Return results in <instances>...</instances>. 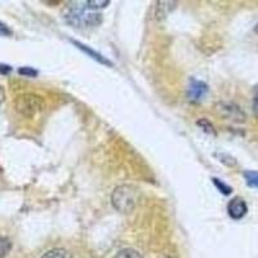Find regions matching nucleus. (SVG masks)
I'll return each instance as SVG.
<instances>
[{
  "instance_id": "18",
  "label": "nucleus",
  "mask_w": 258,
  "mask_h": 258,
  "mask_svg": "<svg viewBox=\"0 0 258 258\" xmlns=\"http://www.w3.org/2000/svg\"><path fill=\"white\" fill-rule=\"evenodd\" d=\"M9 71H12V68L8 64H0V74H7Z\"/></svg>"
},
{
  "instance_id": "5",
  "label": "nucleus",
  "mask_w": 258,
  "mask_h": 258,
  "mask_svg": "<svg viewBox=\"0 0 258 258\" xmlns=\"http://www.w3.org/2000/svg\"><path fill=\"white\" fill-rule=\"evenodd\" d=\"M227 212L229 216L232 220H241L248 212V206H246L245 200L240 197H236L230 200L229 206H227Z\"/></svg>"
},
{
  "instance_id": "3",
  "label": "nucleus",
  "mask_w": 258,
  "mask_h": 258,
  "mask_svg": "<svg viewBox=\"0 0 258 258\" xmlns=\"http://www.w3.org/2000/svg\"><path fill=\"white\" fill-rule=\"evenodd\" d=\"M15 109L20 115L25 117L36 116L39 112L43 111L44 109V101L40 96L34 93H22L18 94L15 98Z\"/></svg>"
},
{
  "instance_id": "21",
  "label": "nucleus",
  "mask_w": 258,
  "mask_h": 258,
  "mask_svg": "<svg viewBox=\"0 0 258 258\" xmlns=\"http://www.w3.org/2000/svg\"><path fill=\"white\" fill-rule=\"evenodd\" d=\"M254 32H255V34H257V35H258V24L255 25V27H254Z\"/></svg>"
},
{
  "instance_id": "4",
  "label": "nucleus",
  "mask_w": 258,
  "mask_h": 258,
  "mask_svg": "<svg viewBox=\"0 0 258 258\" xmlns=\"http://www.w3.org/2000/svg\"><path fill=\"white\" fill-rule=\"evenodd\" d=\"M216 112L226 120H231L235 123H244L245 114L238 105L231 102H220L216 105Z\"/></svg>"
},
{
  "instance_id": "2",
  "label": "nucleus",
  "mask_w": 258,
  "mask_h": 258,
  "mask_svg": "<svg viewBox=\"0 0 258 258\" xmlns=\"http://www.w3.org/2000/svg\"><path fill=\"white\" fill-rule=\"evenodd\" d=\"M138 202V190L132 185L117 186L111 195L114 208L120 213H129L136 208Z\"/></svg>"
},
{
  "instance_id": "8",
  "label": "nucleus",
  "mask_w": 258,
  "mask_h": 258,
  "mask_svg": "<svg viewBox=\"0 0 258 258\" xmlns=\"http://www.w3.org/2000/svg\"><path fill=\"white\" fill-rule=\"evenodd\" d=\"M176 2H159L158 7H156V18L158 20H163L169 15L172 9L176 7Z\"/></svg>"
},
{
  "instance_id": "13",
  "label": "nucleus",
  "mask_w": 258,
  "mask_h": 258,
  "mask_svg": "<svg viewBox=\"0 0 258 258\" xmlns=\"http://www.w3.org/2000/svg\"><path fill=\"white\" fill-rule=\"evenodd\" d=\"M115 258H144L140 253L136 249H132V248H126V249L120 250L117 253Z\"/></svg>"
},
{
  "instance_id": "10",
  "label": "nucleus",
  "mask_w": 258,
  "mask_h": 258,
  "mask_svg": "<svg viewBox=\"0 0 258 258\" xmlns=\"http://www.w3.org/2000/svg\"><path fill=\"white\" fill-rule=\"evenodd\" d=\"M244 178L246 181V185L258 188V170H246L244 172Z\"/></svg>"
},
{
  "instance_id": "14",
  "label": "nucleus",
  "mask_w": 258,
  "mask_h": 258,
  "mask_svg": "<svg viewBox=\"0 0 258 258\" xmlns=\"http://www.w3.org/2000/svg\"><path fill=\"white\" fill-rule=\"evenodd\" d=\"M87 6L89 7L93 11H97V9H101V8H105L110 4L109 0H88V2H85Z\"/></svg>"
},
{
  "instance_id": "16",
  "label": "nucleus",
  "mask_w": 258,
  "mask_h": 258,
  "mask_svg": "<svg viewBox=\"0 0 258 258\" xmlns=\"http://www.w3.org/2000/svg\"><path fill=\"white\" fill-rule=\"evenodd\" d=\"M18 74H20V75H24V77L35 78L36 75H38V71L34 70L32 68H20L18 69Z\"/></svg>"
},
{
  "instance_id": "15",
  "label": "nucleus",
  "mask_w": 258,
  "mask_h": 258,
  "mask_svg": "<svg viewBox=\"0 0 258 258\" xmlns=\"http://www.w3.org/2000/svg\"><path fill=\"white\" fill-rule=\"evenodd\" d=\"M213 183L216 185V187H217L218 190L223 194V195H230V194L232 192V188L230 187L229 185H226L225 182H222L221 179L213 178Z\"/></svg>"
},
{
  "instance_id": "6",
  "label": "nucleus",
  "mask_w": 258,
  "mask_h": 258,
  "mask_svg": "<svg viewBox=\"0 0 258 258\" xmlns=\"http://www.w3.org/2000/svg\"><path fill=\"white\" fill-rule=\"evenodd\" d=\"M208 93V85L206 83L199 82V80L192 79L191 80L190 85H188V100L192 102H199L204 98V96Z\"/></svg>"
},
{
  "instance_id": "17",
  "label": "nucleus",
  "mask_w": 258,
  "mask_h": 258,
  "mask_svg": "<svg viewBox=\"0 0 258 258\" xmlns=\"http://www.w3.org/2000/svg\"><path fill=\"white\" fill-rule=\"evenodd\" d=\"M12 35V30L9 29L4 22L0 21V36H11Z\"/></svg>"
},
{
  "instance_id": "11",
  "label": "nucleus",
  "mask_w": 258,
  "mask_h": 258,
  "mask_svg": "<svg viewBox=\"0 0 258 258\" xmlns=\"http://www.w3.org/2000/svg\"><path fill=\"white\" fill-rule=\"evenodd\" d=\"M12 249V243L6 236L0 235V258H4L8 255V253Z\"/></svg>"
},
{
  "instance_id": "12",
  "label": "nucleus",
  "mask_w": 258,
  "mask_h": 258,
  "mask_svg": "<svg viewBox=\"0 0 258 258\" xmlns=\"http://www.w3.org/2000/svg\"><path fill=\"white\" fill-rule=\"evenodd\" d=\"M197 124L206 133H208V135H212V136H216V129H214L213 124H212L209 120H207V119L203 117V119H199V120L197 121Z\"/></svg>"
},
{
  "instance_id": "9",
  "label": "nucleus",
  "mask_w": 258,
  "mask_h": 258,
  "mask_svg": "<svg viewBox=\"0 0 258 258\" xmlns=\"http://www.w3.org/2000/svg\"><path fill=\"white\" fill-rule=\"evenodd\" d=\"M40 258H73V254L63 248H54L45 252Z\"/></svg>"
},
{
  "instance_id": "1",
  "label": "nucleus",
  "mask_w": 258,
  "mask_h": 258,
  "mask_svg": "<svg viewBox=\"0 0 258 258\" xmlns=\"http://www.w3.org/2000/svg\"><path fill=\"white\" fill-rule=\"evenodd\" d=\"M63 18L66 22L75 27H88L97 26L101 24L102 17L97 11L89 8L87 3H75L68 7L63 12Z\"/></svg>"
},
{
  "instance_id": "19",
  "label": "nucleus",
  "mask_w": 258,
  "mask_h": 258,
  "mask_svg": "<svg viewBox=\"0 0 258 258\" xmlns=\"http://www.w3.org/2000/svg\"><path fill=\"white\" fill-rule=\"evenodd\" d=\"M4 101H6V91H4V88L0 85V106L3 105Z\"/></svg>"
},
{
  "instance_id": "22",
  "label": "nucleus",
  "mask_w": 258,
  "mask_h": 258,
  "mask_svg": "<svg viewBox=\"0 0 258 258\" xmlns=\"http://www.w3.org/2000/svg\"><path fill=\"white\" fill-rule=\"evenodd\" d=\"M255 92H257V93H258V85H257V87H255Z\"/></svg>"
},
{
  "instance_id": "20",
  "label": "nucleus",
  "mask_w": 258,
  "mask_h": 258,
  "mask_svg": "<svg viewBox=\"0 0 258 258\" xmlns=\"http://www.w3.org/2000/svg\"><path fill=\"white\" fill-rule=\"evenodd\" d=\"M253 110H254V114L257 115V117H258V93L255 94L254 101H253Z\"/></svg>"
},
{
  "instance_id": "7",
  "label": "nucleus",
  "mask_w": 258,
  "mask_h": 258,
  "mask_svg": "<svg viewBox=\"0 0 258 258\" xmlns=\"http://www.w3.org/2000/svg\"><path fill=\"white\" fill-rule=\"evenodd\" d=\"M71 43H73L74 45H77V47L79 48L80 50H83V52H84V53H87L88 56H91L92 58L100 62V63L107 64V66L112 68V62L111 61H109V59L106 58V57H103L102 54H100V53L94 52V50L91 49V48H89L88 45H84V44H82V43H79V41H75V40H71Z\"/></svg>"
}]
</instances>
